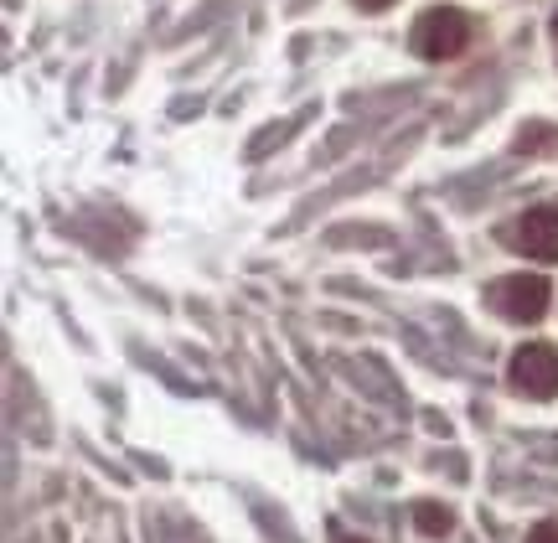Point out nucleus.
Segmentation results:
<instances>
[{
    "label": "nucleus",
    "instance_id": "0eeeda50",
    "mask_svg": "<svg viewBox=\"0 0 558 543\" xmlns=\"http://www.w3.org/2000/svg\"><path fill=\"white\" fill-rule=\"evenodd\" d=\"M352 6H362V11H388L393 0H352Z\"/></svg>",
    "mask_w": 558,
    "mask_h": 543
},
{
    "label": "nucleus",
    "instance_id": "1a4fd4ad",
    "mask_svg": "<svg viewBox=\"0 0 558 543\" xmlns=\"http://www.w3.org/2000/svg\"><path fill=\"white\" fill-rule=\"evenodd\" d=\"M553 37H558V16H553Z\"/></svg>",
    "mask_w": 558,
    "mask_h": 543
},
{
    "label": "nucleus",
    "instance_id": "423d86ee",
    "mask_svg": "<svg viewBox=\"0 0 558 543\" xmlns=\"http://www.w3.org/2000/svg\"><path fill=\"white\" fill-rule=\"evenodd\" d=\"M527 543H558V518H548V523H538L533 533H527Z\"/></svg>",
    "mask_w": 558,
    "mask_h": 543
},
{
    "label": "nucleus",
    "instance_id": "f03ea898",
    "mask_svg": "<svg viewBox=\"0 0 558 543\" xmlns=\"http://www.w3.org/2000/svg\"><path fill=\"white\" fill-rule=\"evenodd\" d=\"M512 388L527 399H553L558 394V347L527 342L512 352Z\"/></svg>",
    "mask_w": 558,
    "mask_h": 543
},
{
    "label": "nucleus",
    "instance_id": "20e7f679",
    "mask_svg": "<svg viewBox=\"0 0 558 543\" xmlns=\"http://www.w3.org/2000/svg\"><path fill=\"white\" fill-rule=\"evenodd\" d=\"M517 249L533 254L543 264H558V213L553 207H533V213H522V223L512 228Z\"/></svg>",
    "mask_w": 558,
    "mask_h": 543
},
{
    "label": "nucleus",
    "instance_id": "7ed1b4c3",
    "mask_svg": "<svg viewBox=\"0 0 558 543\" xmlns=\"http://www.w3.org/2000/svg\"><path fill=\"white\" fill-rule=\"evenodd\" d=\"M486 300L512 321H538L548 311V280L543 275H507L486 290Z\"/></svg>",
    "mask_w": 558,
    "mask_h": 543
},
{
    "label": "nucleus",
    "instance_id": "6e6552de",
    "mask_svg": "<svg viewBox=\"0 0 558 543\" xmlns=\"http://www.w3.org/2000/svg\"><path fill=\"white\" fill-rule=\"evenodd\" d=\"M331 543H367V538H352V533H336Z\"/></svg>",
    "mask_w": 558,
    "mask_h": 543
},
{
    "label": "nucleus",
    "instance_id": "39448f33",
    "mask_svg": "<svg viewBox=\"0 0 558 543\" xmlns=\"http://www.w3.org/2000/svg\"><path fill=\"white\" fill-rule=\"evenodd\" d=\"M414 528H419L424 538H445V533L455 528V512L440 507V502H419V507H414Z\"/></svg>",
    "mask_w": 558,
    "mask_h": 543
},
{
    "label": "nucleus",
    "instance_id": "f257e3e1",
    "mask_svg": "<svg viewBox=\"0 0 558 543\" xmlns=\"http://www.w3.org/2000/svg\"><path fill=\"white\" fill-rule=\"evenodd\" d=\"M471 47V16L455 6H434L414 21V52L429 57V63H450Z\"/></svg>",
    "mask_w": 558,
    "mask_h": 543
}]
</instances>
